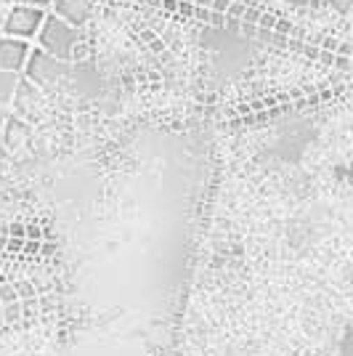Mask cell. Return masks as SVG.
<instances>
[{
    "label": "cell",
    "mask_w": 353,
    "mask_h": 356,
    "mask_svg": "<svg viewBox=\"0 0 353 356\" xmlns=\"http://www.w3.org/2000/svg\"><path fill=\"white\" fill-rule=\"evenodd\" d=\"M319 61H322V64H332V67H335V64H338V54H332V51H322V54H319Z\"/></svg>",
    "instance_id": "15"
},
{
    "label": "cell",
    "mask_w": 353,
    "mask_h": 356,
    "mask_svg": "<svg viewBox=\"0 0 353 356\" xmlns=\"http://www.w3.org/2000/svg\"><path fill=\"white\" fill-rule=\"evenodd\" d=\"M19 6H35V8H45V6H51V0H19Z\"/></svg>",
    "instance_id": "18"
},
{
    "label": "cell",
    "mask_w": 353,
    "mask_h": 356,
    "mask_svg": "<svg viewBox=\"0 0 353 356\" xmlns=\"http://www.w3.org/2000/svg\"><path fill=\"white\" fill-rule=\"evenodd\" d=\"M160 8H165V11H170V14H176V11H178V0H162Z\"/></svg>",
    "instance_id": "19"
},
{
    "label": "cell",
    "mask_w": 353,
    "mask_h": 356,
    "mask_svg": "<svg viewBox=\"0 0 353 356\" xmlns=\"http://www.w3.org/2000/svg\"><path fill=\"white\" fill-rule=\"evenodd\" d=\"M213 0H194V6H202V8H210Z\"/></svg>",
    "instance_id": "27"
},
{
    "label": "cell",
    "mask_w": 353,
    "mask_h": 356,
    "mask_svg": "<svg viewBox=\"0 0 353 356\" xmlns=\"http://www.w3.org/2000/svg\"><path fill=\"white\" fill-rule=\"evenodd\" d=\"M295 30V24L290 22V19H284V16H277V24H274V30L271 32H277V35H281V38H290Z\"/></svg>",
    "instance_id": "9"
},
{
    "label": "cell",
    "mask_w": 353,
    "mask_h": 356,
    "mask_svg": "<svg viewBox=\"0 0 353 356\" xmlns=\"http://www.w3.org/2000/svg\"><path fill=\"white\" fill-rule=\"evenodd\" d=\"M338 54H340V56H345V59H348V56H351V45H348V43H340V45H338Z\"/></svg>",
    "instance_id": "21"
},
{
    "label": "cell",
    "mask_w": 353,
    "mask_h": 356,
    "mask_svg": "<svg viewBox=\"0 0 353 356\" xmlns=\"http://www.w3.org/2000/svg\"><path fill=\"white\" fill-rule=\"evenodd\" d=\"M125 3H128V6H131V3L133 6H144V0H125Z\"/></svg>",
    "instance_id": "28"
},
{
    "label": "cell",
    "mask_w": 353,
    "mask_h": 356,
    "mask_svg": "<svg viewBox=\"0 0 353 356\" xmlns=\"http://www.w3.org/2000/svg\"><path fill=\"white\" fill-rule=\"evenodd\" d=\"M38 43H40V51L64 64L80 56V30L69 27L67 22L56 19L54 14H45L43 24L38 30Z\"/></svg>",
    "instance_id": "1"
},
{
    "label": "cell",
    "mask_w": 353,
    "mask_h": 356,
    "mask_svg": "<svg viewBox=\"0 0 353 356\" xmlns=\"http://www.w3.org/2000/svg\"><path fill=\"white\" fill-rule=\"evenodd\" d=\"M141 38H144V40H147L149 45H151V48H154V51H165V43H162L160 38H157V35H154V32L149 30V27H141Z\"/></svg>",
    "instance_id": "10"
},
{
    "label": "cell",
    "mask_w": 353,
    "mask_h": 356,
    "mask_svg": "<svg viewBox=\"0 0 353 356\" xmlns=\"http://www.w3.org/2000/svg\"><path fill=\"white\" fill-rule=\"evenodd\" d=\"M51 8H54V16L67 22L69 27H83L85 22L93 14V3L90 0H51Z\"/></svg>",
    "instance_id": "4"
},
{
    "label": "cell",
    "mask_w": 353,
    "mask_h": 356,
    "mask_svg": "<svg viewBox=\"0 0 353 356\" xmlns=\"http://www.w3.org/2000/svg\"><path fill=\"white\" fill-rule=\"evenodd\" d=\"M24 70H27V77L35 80L38 86L51 88V86H56L61 77H64L67 64L59 59H54V56H48V54L40 51V48H35V51H30V56H27Z\"/></svg>",
    "instance_id": "3"
},
{
    "label": "cell",
    "mask_w": 353,
    "mask_h": 356,
    "mask_svg": "<svg viewBox=\"0 0 353 356\" xmlns=\"http://www.w3.org/2000/svg\"><path fill=\"white\" fill-rule=\"evenodd\" d=\"M162 0H144V6H151V8H160Z\"/></svg>",
    "instance_id": "26"
},
{
    "label": "cell",
    "mask_w": 353,
    "mask_h": 356,
    "mask_svg": "<svg viewBox=\"0 0 353 356\" xmlns=\"http://www.w3.org/2000/svg\"><path fill=\"white\" fill-rule=\"evenodd\" d=\"M0 300H3V306H6V303H14V300H19V298H16V290L11 287V284H3V287H0Z\"/></svg>",
    "instance_id": "11"
},
{
    "label": "cell",
    "mask_w": 353,
    "mask_h": 356,
    "mask_svg": "<svg viewBox=\"0 0 353 356\" xmlns=\"http://www.w3.org/2000/svg\"><path fill=\"white\" fill-rule=\"evenodd\" d=\"M16 83H19L16 72H3V70H0V104L11 102V96H14V90H16Z\"/></svg>",
    "instance_id": "6"
},
{
    "label": "cell",
    "mask_w": 353,
    "mask_h": 356,
    "mask_svg": "<svg viewBox=\"0 0 353 356\" xmlns=\"http://www.w3.org/2000/svg\"><path fill=\"white\" fill-rule=\"evenodd\" d=\"M277 11H271V8H265L263 14H261V19H258V30L263 32H271L274 30V24H277Z\"/></svg>",
    "instance_id": "8"
},
{
    "label": "cell",
    "mask_w": 353,
    "mask_h": 356,
    "mask_svg": "<svg viewBox=\"0 0 353 356\" xmlns=\"http://www.w3.org/2000/svg\"><path fill=\"white\" fill-rule=\"evenodd\" d=\"M45 19V8H35V6H19L16 3L14 8L6 16V24H3V32L6 38H16V40H27V38H35L40 24Z\"/></svg>",
    "instance_id": "2"
},
{
    "label": "cell",
    "mask_w": 353,
    "mask_h": 356,
    "mask_svg": "<svg viewBox=\"0 0 353 356\" xmlns=\"http://www.w3.org/2000/svg\"><path fill=\"white\" fill-rule=\"evenodd\" d=\"M11 234H16V237L22 239V237H24V229H22V226L16 223V226H11Z\"/></svg>",
    "instance_id": "24"
},
{
    "label": "cell",
    "mask_w": 353,
    "mask_h": 356,
    "mask_svg": "<svg viewBox=\"0 0 353 356\" xmlns=\"http://www.w3.org/2000/svg\"><path fill=\"white\" fill-rule=\"evenodd\" d=\"M207 24H213V27H226V14H213L210 11V22Z\"/></svg>",
    "instance_id": "17"
},
{
    "label": "cell",
    "mask_w": 353,
    "mask_h": 356,
    "mask_svg": "<svg viewBox=\"0 0 353 356\" xmlns=\"http://www.w3.org/2000/svg\"><path fill=\"white\" fill-rule=\"evenodd\" d=\"M30 56V45L16 38H0V70L3 72H19L24 70Z\"/></svg>",
    "instance_id": "5"
},
{
    "label": "cell",
    "mask_w": 353,
    "mask_h": 356,
    "mask_svg": "<svg viewBox=\"0 0 353 356\" xmlns=\"http://www.w3.org/2000/svg\"><path fill=\"white\" fill-rule=\"evenodd\" d=\"M239 27L247 32V35H255V32H258V27H255V24H247V22H239Z\"/></svg>",
    "instance_id": "22"
},
{
    "label": "cell",
    "mask_w": 353,
    "mask_h": 356,
    "mask_svg": "<svg viewBox=\"0 0 353 356\" xmlns=\"http://www.w3.org/2000/svg\"><path fill=\"white\" fill-rule=\"evenodd\" d=\"M194 19H199V22H210V8H202V6H194V11H192Z\"/></svg>",
    "instance_id": "14"
},
{
    "label": "cell",
    "mask_w": 353,
    "mask_h": 356,
    "mask_svg": "<svg viewBox=\"0 0 353 356\" xmlns=\"http://www.w3.org/2000/svg\"><path fill=\"white\" fill-rule=\"evenodd\" d=\"M27 237L38 242V239H40V229H38V226H30V229H27Z\"/></svg>",
    "instance_id": "23"
},
{
    "label": "cell",
    "mask_w": 353,
    "mask_h": 356,
    "mask_svg": "<svg viewBox=\"0 0 353 356\" xmlns=\"http://www.w3.org/2000/svg\"><path fill=\"white\" fill-rule=\"evenodd\" d=\"M22 250H27V252H38V250H40V242H32V239H27Z\"/></svg>",
    "instance_id": "20"
},
{
    "label": "cell",
    "mask_w": 353,
    "mask_h": 356,
    "mask_svg": "<svg viewBox=\"0 0 353 356\" xmlns=\"http://www.w3.org/2000/svg\"><path fill=\"white\" fill-rule=\"evenodd\" d=\"M14 290H19L16 298H35V290H32L30 282H19V287H14Z\"/></svg>",
    "instance_id": "12"
},
{
    "label": "cell",
    "mask_w": 353,
    "mask_h": 356,
    "mask_svg": "<svg viewBox=\"0 0 353 356\" xmlns=\"http://www.w3.org/2000/svg\"><path fill=\"white\" fill-rule=\"evenodd\" d=\"M24 314H22V300H14V303H6L3 306V319L8 322V325H14V322H19Z\"/></svg>",
    "instance_id": "7"
},
{
    "label": "cell",
    "mask_w": 353,
    "mask_h": 356,
    "mask_svg": "<svg viewBox=\"0 0 353 356\" xmlns=\"http://www.w3.org/2000/svg\"><path fill=\"white\" fill-rule=\"evenodd\" d=\"M24 248V239H11V250H22Z\"/></svg>",
    "instance_id": "25"
},
{
    "label": "cell",
    "mask_w": 353,
    "mask_h": 356,
    "mask_svg": "<svg viewBox=\"0 0 353 356\" xmlns=\"http://www.w3.org/2000/svg\"><path fill=\"white\" fill-rule=\"evenodd\" d=\"M229 6H231V0H213V3H210V11H213V14H226Z\"/></svg>",
    "instance_id": "13"
},
{
    "label": "cell",
    "mask_w": 353,
    "mask_h": 356,
    "mask_svg": "<svg viewBox=\"0 0 353 356\" xmlns=\"http://www.w3.org/2000/svg\"><path fill=\"white\" fill-rule=\"evenodd\" d=\"M192 11H194V3H186V0H178V11H176V14H181V16H192Z\"/></svg>",
    "instance_id": "16"
}]
</instances>
